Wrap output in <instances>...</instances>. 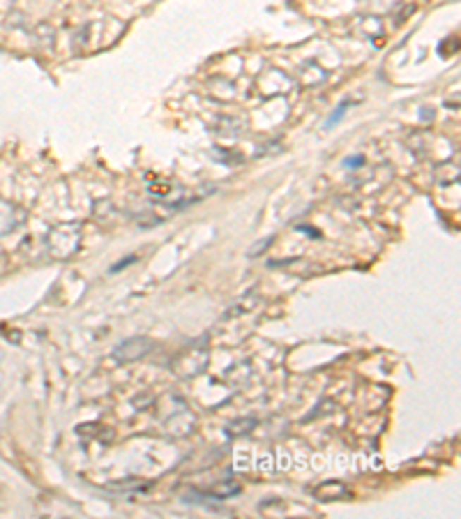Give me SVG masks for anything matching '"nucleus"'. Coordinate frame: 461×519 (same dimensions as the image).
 I'll use <instances>...</instances> for the list:
<instances>
[{"instance_id": "f257e3e1", "label": "nucleus", "mask_w": 461, "mask_h": 519, "mask_svg": "<svg viewBox=\"0 0 461 519\" xmlns=\"http://www.w3.org/2000/svg\"><path fill=\"white\" fill-rule=\"evenodd\" d=\"M208 362H210V351L206 346V339H201V342L185 346L183 351L171 360V370H173L180 379H192V377H199V374L208 367Z\"/></svg>"}, {"instance_id": "f03ea898", "label": "nucleus", "mask_w": 461, "mask_h": 519, "mask_svg": "<svg viewBox=\"0 0 461 519\" xmlns=\"http://www.w3.org/2000/svg\"><path fill=\"white\" fill-rule=\"evenodd\" d=\"M81 245V224L70 222L51 228L49 233V252L56 259H67L79 250Z\"/></svg>"}, {"instance_id": "7ed1b4c3", "label": "nucleus", "mask_w": 461, "mask_h": 519, "mask_svg": "<svg viewBox=\"0 0 461 519\" xmlns=\"http://www.w3.org/2000/svg\"><path fill=\"white\" fill-rule=\"evenodd\" d=\"M155 348V342H152L150 337H130L121 342L116 348H113V360L121 362V365H127V362H136L141 358H146V355Z\"/></svg>"}, {"instance_id": "20e7f679", "label": "nucleus", "mask_w": 461, "mask_h": 519, "mask_svg": "<svg viewBox=\"0 0 461 519\" xmlns=\"http://www.w3.org/2000/svg\"><path fill=\"white\" fill-rule=\"evenodd\" d=\"M314 496L321 499V501H339V499L348 496V489H346L344 482L328 480V482H323V484H319V487L314 489Z\"/></svg>"}, {"instance_id": "39448f33", "label": "nucleus", "mask_w": 461, "mask_h": 519, "mask_svg": "<svg viewBox=\"0 0 461 519\" xmlns=\"http://www.w3.org/2000/svg\"><path fill=\"white\" fill-rule=\"evenodd\" d=\"M434 181L441 187H450L459 183V166L455 161H445V164H438L436 171H434Z\"/></svg>"}, {"instance_id": "423d86ee", "label": "nucleus", "mask_w": 461, "mask_h": 519, "mask_svg": "<svg viewBox=\"0 0 461 519\" xmlns=\"http://www.w3.org/2000/svg\"><path fill=\"white\" fill-rule=\"evenodd\" d=\"M256 425H259V420L256 418H250V415H245V418H235V420H230L228 425H226V436H230V439H238V436H245V434H250Z\"/></svg>"}, {"instance_id": "0eeeda50", "label": "nucleus", "mask_w": 461, "mask_h": 519, "mask_svg": "<svg viewBox=\"0 0 461 519\" xmlns=\"http://www.w3.org/2000/svg\"><path fill=\"white\" fill-rule=\"evenodd\" d=\"M256 303H259V295H256V291L245 293L235 305H230V307L226 310L224 317H226V319H230V317H240V314H247L250 310H254V307H256Z\"/></svg>"}, {"instance_id": "6e6552de", "label": "nucleus", "mask_w": 461, "mask_h": 519, "mask_svg": "<svg viewBox=\"0 0 461 519\" xmlns=\"http://www.w3.org/2000/svg\"><path fill=\"white\" fill-rule=\"evenodd\" d=\"M215 132L219 134H242L245 130V121H240V118H230V116H221L215 121Z\"/></svg>"}, {"instance_id": "1a4fd4ad", "label": "nucleus", "mask_w": 461, "mask_h": 519, "mask_svg": "<svg viewBox=\"0 0 461 519\" xmlns=\"http://www.w3.org/2000/svg\"><path fill=\"white\" fill-rule=\"evenodd\" d=\"M272 243H275V236H268V238H261V240L259 243H256V245H252V248L250 250H247V257H250V259H256V257H261V254L263 252H266L268 248H270V245Z\"/></svg>"}, {"instance_id": "9d476101", "label": "nucleus", "mask_w": 461, "mask_h": 519, "mask_svg": "<svg viewBox=\"0 0 461 519\" xmlns=\"http://www.w3.org/2000/svg\"><path fill=\"white\" fill-rule=\"evenodd\" d=\"M371 5L376 7L379 12H388L392 10L395 5H399V0H371Z\"/></svg>"}, {"instance_id": "9b49d317", "label": "nucleus", "mask_w": 461, "mask_h": 519, "mask_svg": "<svg viewBox=\"0 0 461 519\" xmlns=\"http://www.w3.org/2000/svg\"><path fill=\"white\" fill-rule=\"evenodd\" d=\"M360 164H364V157H360V155H357V157H348V159L344 161V166H346V169H357Z\"/></svg>"}, {"instance_id": "f8f14e48", "label": "nucleus", "mask_w": 461, "mask_h": 519, "mask_svg": "<svg viewBox=\"0 0 461 519\" xmlns=\"http://www.w3.org/2000/svg\"><path fill=\"white\" fill-rule=\"evenodd\" d=\"M134 261H136V257H127V261H123V263H116V266L111 268V272H118V270H123V268H127V266H132Z\"/></svg>"}, {"instance_id": "ddd939ff", "label": "nucleus", "mask_w": 461, "mask_h": 519, "mask_svg": "<svg viewBox=\"0 0 461 519\" xmlns=\"http://www.w3.org/2000/svg\"><path fill=\"white\" fill-rule=\"evenodd\" d=\"M346 106H348V104H344V106H339V109H337V114H335V116H332V118H330V121H328V125H335V123L339 121V118H341V116H344V111H346Z\"/></svg>"}]
</instances>
